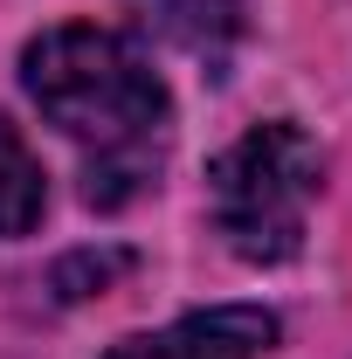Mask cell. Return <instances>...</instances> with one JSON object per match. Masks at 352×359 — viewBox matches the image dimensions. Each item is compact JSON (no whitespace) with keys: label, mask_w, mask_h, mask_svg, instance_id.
<instances>
[{"label":"cell","mask_w":352,"mask_h":359,"mask_svg":"<svg viewBox=\"0 0 352 359\" xmlns=\"http://www.w3.org/2000/svg\"><path fill=\"white\" fill-rule=\"evenodd\" d=\"M21 83L48 125L83 152L90 208H125L166 166L173 97L125 35L90 28V21L48 28L21 48Z\"/></svg>","instance_id":"1"},{"label":"cell","mask_w":352,"mask_h":359,"mask_svg":"<svg viewBox=\"0 0 352 359\" xmlns=\"http://www.w3.org/2000/svg\"><path fill=\"white\" fill-rule=\"evenodd\" d=\"M325 159L290 118L242 132L208 166V215L242 263H290L304 249V215L318 201Z\"/></svg>","instance_id":"2"},{"label":"cell","mask_w":352,"mask_h":359,"mask_svg":"<svg viewBox=\"0 0 352 359\" xmlns=\"http://www.w3.org/2000/svg\"><path fill=\"white\" fill-rule=\"evenodd\" d=\"M276 346V318L263 304H215V311H187L166 332H138L104 359H263Z\"/></svg>","instance_id":"3"},{"label":"cell","mask_w":352,"mask_h":359,"mask_svg":"<svg viewBox=\"0 0 352 359\" xmlns=\"http://www.w3.org/2000/svg\"><path fill=\"white\" fill-rule=\"evenodd\" d=\"M145 35H159L180 55H201L208 69H221L235 42H242V0H125Z\"/></svg>","instance_id":"4"},{"label":"cell","mask_w":352,"mask_h":359,"mask_svg":"<svg viewBox=\"0 0 352 359\" xmlns=\"http://www.w3.org/2000/svg\"><path fill=\"white\" fill-rule=\"evenodd\" d=\"M48 208V187H42V159L21 145V132L0 118V235H28Z\"/></svg>","instance_id":"5"},{"label":"cell","mask_w":352,"mask_h":359,"mask_svg":"<svg viewBox=\"0 0 352 359\" xmlns=\"http://www.w3.org/2000/svg\"><path fill=\"white\" fill-rule=\"evenodd\" d=\"M132 256H118V249H104V256H69V263L55 269V290L62 297H90V290H104L111 276H125Z\"/></svg>","instance_id":"6"}]
</instances>
